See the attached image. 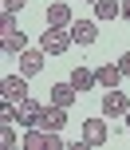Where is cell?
I'll list each match as a JSON object with an SVG mask.
<instances>
[{
  "label": "cell",
  "instance_id": "6da1fadb",
  "mask_svg": "<svg viewBox=\"0 0 130 150\" xmlns=\"http://www.w3.org/2000/svg\"><path fill=\"white\" fill-rule=\"evenodd\" d=\"M71 44H75L71 28H44V36H39V47H44L47 55H63Z\"/></svg>",
  "mask_w": 130,
  "mask_h": 150
},
{
  "label": "cell",
  "instance_id": "8992f818",
  "mask_svg": "<svg viewBox=\"0 0 130 150\" xmlns=\"http://www.w3.org/2000/svg\"><path fill=\"white\" fill-rule=\"evenodd\" d=\"M71 24H75V16H71V4H67V0L47 4V28H71Z\"/></svg>",
  "mask_w": 130,
  "mask_h": 150
},
{
  "label": "cell",
  "instance_id": "8fae6325",
  "mask_svg": "<svg viewBox=\"0 0 130 150\" xmlns=\"http://www.w3.org/2000/svg\"><path fill=\"white\" fill-rule=\"evenodd\" d=\"M95 79H99V87L110 91V87H118L126 75H122V67H118V63H103V67H95Z\"/></svg>",
  "mask_w": 130,
  "mask_h": 150
},
{
  "label": "cell",
  "instance_id": "30bf717a",
  "mask_svg": "<svg viewBox=\"0 0 130 150\" xmlns=\"http://www.w3.org/2000/svg\"><path fill=\"white\" fill-rule=\"evenodd\" d=\"M0 52H4V55H20V52H28V36H24L20 28L4 32V40H0Z\"/></svg>",
  "mask_w": 130,
  "mask_h": 150
},
{
  "label": "cell",
  "instance_id": "5bb4252c",
  "mask_svg": "<svg viewBox=\"0 0 130 150\" xmlns=\"http://www.w3.org/2000/svg\"><path fill=\"white\" fill-rule=\"evenodd\" d=\"M67 79L75 83V91H91V87H99V79H95V71H91V67H75Z\"/></svg>",
  "mask_w": 130,
  "mask_h": 150
},
{
  "label": "cell",
  "instance_id": "ac0fdd59",
  "mask_svg": "<svg viewBox=\"0 0 130 150\" xmlns=\"http://www.w3.org/2000/svg\"><path fill=\"white\" fill-rule=\"evenodd\" d=\"M24 4H28V0H4V12H20Z\"/></svg>",
  "mask_w": 130,
  "mask_h": 150
},
{
  "label": "cell",
  "instance_id": "44dd1931",
  "mask_svg": "<svg viewBox=\"0 0 130 150\" xmlns=\"http://www.w3.org/2000/svg\"><path fill=\"white\" fill-rule=\"evenodd\" d=\"M87 4H95V0H87Z\"/></svg>",
  "mask_w": 130,
  "mask_h": 150
},
{
  "label": "cell",
  "instance_id": "2e32d148",
  "mask_svg": "<svg viewBox=\"0 0 130 150\" xmlns=\"http://www.w3.org/2000/svg\"><path fill=\"white\" fill-rule=\"evenodd\" d=\"M0 142H4V146H16V130H12V122H4V130H0Z\"/></svg>",
  "mask_w": 130,
  "mask_h": 150
},
{
  "label": "cell",
  "instance_id": "ba28073f",
  "mask_svg": "<svg viewBox=\"0 0 130 150\" xmlns=\"http://www.w3.org/2000/svg\"><path fill=\"white\" fill-rule=\"evenodd\" d=\"M83 138H87L91 146H103V142H107V138H110L107 115H103V119H87V122H83Z\"/></svg>",
  "mask_w": 130,
  "mask_h": 150
},
{
  "label": "cell",
  "instance_id": "9c48e42d",
  "mask_svg": "<svg viewBox=\"0 0 130 150\" xmlns=\"http://www.w3.org/2000/svg\"><path fill=\"white\" fill-rule=\"evenodd\" d=\"M44 47H28V52H20V71L24 75H28V79H32V75H39V71H44Z\"/></svg>",
  "mask_w": 130,
  "mask_h": 150
},
{
  "label": "cell",
  "instance_id": "277c9868",
  "mask_svg": "<svg viewBox=\"0 0 130 150\" xmlns=\"http://www.w3.org/2000/svg\"><path fill=\"white\" fill-rule=\"evenodd\" d=\"M67 107H59V103H44V115H39V127L44 130H63L67 127Z\"/></svg>",
  "mask_w": 130,
  "mask_h": 150
},
{
  "label": "cell",
  "instance_id": "3957f363",
  "mask_svg": "<svg viewBox=\"0 0 130 150\" xmlns=\"http://www.w3.org/2000/svg\"><path fill=\"white\" fill-rule=\"evenodd\" d=\"M0 95L8 99V103H20V99H28V75H4L0 79Z\"/></svg>",
  "mask_w": 130,
  "mask_h": 150
},
{
  "label": "cell",
  "instance_id": "9a60e30c",
  "mask_svg": "<svg viewBox=\"0 0 130 150\" xmlns=\"http://www.w3.org/2000/svg\"><path fill=\"white\" fill-rule=\"evenodd\" d=\"M47 138H51V130H44V127H28L24 146H28V150H47Z\"/></svg>",
  "mask_w": 130,
  "mask_h": 150
},
{
  "label": "cell",
  "instance_id": "ffe728a7",
  "mask_svg": "<svg viewBox=\"0 0 130 150\" xmlns=\"http://www.w3.org/2000/svg\"><path fill=\"white\" fill-rule=\"evenodd\" d=\"M126 130H130V111H126Z\"/></svg>",
  "mask_w": 130,
  "mask_h": 150
},
{
  "label": "cell",
  "instance_id": "52a82bcc",
  "mask_svg": "<svg viewBox=\"0 0 130 150\" xmlns=\"http://www.w3.org/2000/svg\"><path fill=\"white\" fill-rule=\"evenodd\" d=\"M71 36H75L79 47H91L95 40H99V20H75L71 24Z\"/></svg>",
  "mask_w": 130,
  "mask_h": 150
},
{
  "label": "cell",
  "instance_id": "7a4b0ae2",
  "mask_svg": "<svg viewBox=\"0 0 130 150\" xmlns=\"http://www.w3.org/2000/svg\"><path fill=\"white\" fill-rule=\"evenodd\" d=\"M99 111L107 115V119H126V111H130V99H126V91H122V87H110L107 95H103Z\"/></svg>",
  "mask_w": 130,
  "mask_h": 150
},
{
  "label": "cell",
  "instance_id": "5b68a950",
  "mask_svg": "<svg viewBox=\"0 0 130 150\" xmlns=\"http://www.w3.org/2000/svg\"><path fill=\"white\" fill-rule=\"evenodd\" d=\"M39 115H44V103H36V99H20L16 103V122L20 127H39Z\"/></svg>",
  "mask_w": 130,
  "mask_h": 150
},
{
  "label": "cell",
  "instance_id": "7c38bea8",
  "mask_svg": "<svg viewBox=\"0 0 130 150\" xmlns=\"http://www.w3.org/2000/svg\"><path fill=\"white\" fill-rule=\"evenodd\" d=\"M75 99H79V91H75V83H55V87H51V103H59V107H67V111H71V103H75Z\"/></svg>",
  "mask_w": 130,
  "mask_h": 150
},
{
  "label": "cell",
  "instance_id": "e0dca14e",
  "mask_svg": "<svg viewBox=\"0 0 130 150\" xmlns=\"http://www.w3.org/2000/svg\"><path fill=\"white\" fill-rule=\"evenodd\" d=\"M118 67H122V75L130 79V52H122V55H118Z\"/></svg>",
  "mask_w": 130,
  "mask_h": 150
},
{
  "label": "cell",
  "instance_id": "4fadbf2b",
  "mask_svg": "<svg viewBox=\"0 0 130 150\" xmlns=\"http://www.w3.org/2000/svg\"><path fill=\"white\" fill-rule=\"evenodd\" d=\"M122 16V4L118 0H95V20L107 24V20H118Z\"/></svg>",
  "mask_w": 130,
  "mask_h": 150
},
{
  "label": "cell",
  "instance_id": "d6986e66",
  "mask_svg": "<svg viewBox=\"0 0 130 150\" xmlns=\"http://www.w3.org/2000/svg\"><path fill=\"white\" fill-rule=\"evenodd\" d=\"M122 20L130 24V0H122Z\"/></svg>",
  "mask_w": 130,
  "mask_h": 150
}]
</instances>
